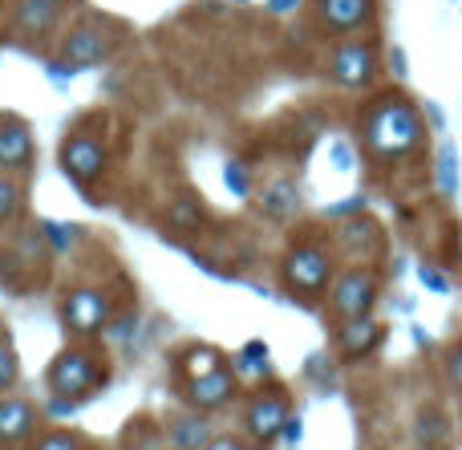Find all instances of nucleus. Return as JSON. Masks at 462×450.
I'll return each instance as SVG.
<instances>
[{
	"mask_svg": "<svg viewBox=\"0 0 462 450\" xmlns=\"http://www.w3.org/2000/svg\"><path fill=\"white\" fill-rule=\"evenodd\" d=\"M260 207H263V216L268 219H288L296 207H300V195H296V187L288 183V179H276V183L263 187Z\"/></svg>",
	"mask_w": 462,
	"mask_h": 450,
	"instance_id": "obj_17",
	"label": "nucleus"
},
{
	"mask_svg": "<svg viewBox=\"0 0 462 450\" xmlns=\"http://www.w3.org/2000/svg\"><path fill=\"white\" fill-rule=\"evenodd\" d=\"M239 5H247V0H239Z\"/></svg>",
	"mask_w": 462,
	"mask_h": 450,
	"instance_id": "obj_36",
	"label": "nucleus"
},
{
	"mask_svg": "<svg viewBox=\"0 0 462 450\" xmlns=\"http://www.w3.org/2000/svg\"><path fill=\"white\" fill-rule=\"evenodd\" d=\"M390 69L398 73V78H406V57H402V49H390Z\"/></svg>",
	"mask_w": 462,
	"mask_h": 450,
	"instance_id": "obj_31",
	"label": "nucleus"
},
{
	"mask_svg": "<svg viewBox=\"0 0 462 450\" xmlns=\"http://www.w3.org/2000/svg\"><path fill=\"white\" fill-rule=\"evenodd\" d=\"M231 373H236L239 381L268 378V345H263V341H247V345L236 354V362H231Z\"/></svg>",
	"mask_w": 462,
	"mask_h": 450,
	"instance_id": "obj_18",
	"label": "nucleus"
},
{
	"mask_svg": "<svg viewBox=\"0 0 462 450\" xmlns=\"http://www.w3.org/2000/svg\"><path fill=\"white\" fill-rule=\"evenodd\" d=\"M414 443L422 450H447L450 446V418L439 406H422L414 418Z\"/></svg>",
	"mask_w": 462,
	"mask_h": 450,
	"instance_id": "obj_15",
	"label": "nucleus"
},
{
	"mask_svg": "<svg viewBox=\"0 0 462 450\" xmlns=\"http://www.w3.org/2000/svg\"><path fill=\"white\" fill-rule=\"evenodd\" d=\"M418 280H422L430 292H450V280L439 272V268H418Z\"/></svg>",
	"mask_w": 462,
	"mask_h": 450,
	"instance_id": "obj_29",
	"label": "nucleus"
},
{
	"mask_svg": "<svg viewBox=\"0 0 462 450\" xmlns=\"http://www.w3.org/2000/svg\"><path fill=\"white\" fill-rule=\"evenodd\" d=\"M374 300H377V276L369 268H353L333 284L328 308H333L337 321H357V317H369Z\"/></svg>",
	"mask_w": 462,
	"mask_h": 450,
	"instance_id": "obj_4",
	"label": "nucleus"
},
{
	"mask_svg": "<svg viewBox=\"0 0 462 450\" xmlns=\"http://www.w3.org/2000/svg\"><path fill=\"white\" fill-rule=\"evenodd\" d=\"M32 162V134L21 118H0V170L13 175Z\"/></svg>",
	"mask_w": 462,
	"mask_h": 450,
	"instance_id": "obj_9",
	"label": "nucleus"
},
{
	"mask_svg": "<svg viewBox=\"0 0 462 450\" xmlns=\"http://www.w3.org/2000/svg\"><path fill=\"white\" fill-rule=\"evenodd\" d=\"M13 381H16V357L8 354L5 345H0V394H5V390L13 386Z\"/></svg>",
	"mask_w": 462,
	"mask_h": 450,
	"instance_id": "obj_28",
	"label": "nucleus"
},
{
	"mask_svg": "<svg viewBox=\"0 0 462 450\" xmlns=\"http://www.w3.org/2000/svg\"><path fill=\"white\" fill-rule=\"evenodd\" d=\"M53 21H57V8H49V5H37V0H21L16 5V29H24V32H49Z\"/></svg>",
	"mask_w": 462,
	"mask_h": 450,
	"instance_id": "obj_20",
	"label": "nucleus"
},
{
	"mask_svg": "<svg viewBox=\"0 0 462 450\" xmlns=\"http://www.w3.org/2000/svg\"><path fill=\"white\" fill-rule=\"evenodd\" d=\"M369 8H374V0H317L320 24L333 32L361 29V24L369 21Z\"/></svg>",
	"mask_w": 462,
	"mask_h": 450,
	"instance_id": "obj_13",
	"label": "nucleus"
},
{
	"mask_svg": "<svg viewBox=\"0 0 462 450\" xmlns=\"http://www.w3.org/2000/svg\"><path fill=\"white\" fill-rule=\"evenodd\" d=\"M328 276H333V264H328V256L320 248H312V243H300V248H292L284 256V284L296 297H317L328 284Z\"/></svg>",
	"mask_w": 462,
	"mask_h": 450,
	"instance_id": "obj_5",
	"label": "nucleus"
},
{
	"mask_svg": "<svg viewBox=\"0 0 462 450\" xmlns=\"http://www.w3.org/2000/svg\"><path fill=\"white\" fill-rule=\"evenodd\" d=\"M110 317H114L110 297L97 289H73V292H65V300H61V321L69 325V333H78V337H94V333L110 329Z\"/></svg>",
	"mask_w": 462,
	"mask_h": 450,
	"instance_id": "obj_3",
	"label": "nucleus"
},
{
	"mask_svg": "<svg viewBox=\"0 0 462 450\" xmlns=\"http://www.w3.org/2000/svg\"><path fill=\"white\" fill-rule=\"evenodd\" d=\"M61 170L73 179V183H94L106 170V146L89 134H69L61 142Z\"/></svg>",
	"mask_w": 462,
	"mask_h": 450,
	"instance_id": "obj_6",
	"label": "nucleus"
},
{
	"mask_svg": "<svg viewBox=\"0 0 462 450\" xmlns=\"http://www.w3.org/2000/svg\"><path fill=\"white\" fill-rule=\"evenodd\" d=\"M224 179H227V191L236 195V199H247V195H252V175H247V167L239 159H231L224 167Z\"/></svg>",
	"mask_w": 462,
	"mask_h": 450,
	"instance_id": "obj_23",
	"label": "nucleus"
},
{
	"mask_svg": "<svg viewBox=\"0 0 462 450\" xmlns=\"http://www.w3.org/2000/svg\"><path fill=\"white\" fill-rule=\"evenodd\" d=\"M284 422H288L284 394H260L252 406H247V430H252L260 443H272V438L284 430Z\"/></svg>",
	"mask_w": 462,
	"mask_h": 450,
	"instance_id": "obj_11",
	"label": "nucleus"
},
{
	"mask_svg": "<svg viewBox=\"0 0 462 450\" xmlns=\"http://www.w3.org/2000/svg\"><path fill=\"white\" fill-rule=\"evenodd\" d=\"M447 381L462 394V345H455L447 354Z\"/></svg>",
	"mask_w": 462,
	"mask_h": 450,
	"instance_id": "obj_27",
	"label": "nucleus"
},
{
	"mask_svg": "<svg viewBox=\"0 0 462 450\" xmlns=\"http://www.w3.org/2000/svg\"><path fill=\"white\" fill-rule=\"evenodd\" d=\"M426 114H430V122H434V126H442V110H439V106H426Z\"/></svg>",
	"mask_w": 462,
	"mask_h": 450,
	"instance_id": "obj_34",
	"label": "nucleus"
},
{
	"mask_svg": "<svg viewBox=\"0 0 462 450\" xmlns=\"http://www.w3.org/2000/svg\"><path fill=\"white\" fill-rule=\"evenodd\" d=\"M32 450H81V443L69 435V430H49V435L37 438V446Z\"/></svg>",
	"mask_w": 462,
	"mask_h": 450,
	"instance_id": "obj_26",
	"label": "nucleus"
},
{
	"mask_svg": "<svg viewBox=\"0 0 462 450\" xmlns=\"http://www.w3.org/2000/svg\"><path fill=\"white\" fill-rule=\"evenodd\" d=\"M167 443L175 446V450H208V446H211V427H208V418H203V414H191V418L171 422Z\"/></svg>",
	"mask_w": 462,
	"mask_h": 450,
	"instance_id": "obj_16",
	"label": "nucleus"
},
{
	"mask_svg": "<svg viewBox=\"0 0 462 450\" xmlns=\"http://www.w3.org/2000/svg\"><path fill=\"white\" fill-rule=\"evenodd\" d=\"M349 211H361V199H345L341 207L328 211V219H341V216H349Z\"/></svg>",
	"mask_w": 462,
	"mask_h": 450,
	"instance_id": "obj_30",
	"label": "nucleus"
},
{
	"mask_svg": "<svg viewBox=\"0 0 462 450\" xmlns=\"http://www.w3.org/2000/svg\"><path fill=\"white\" fill-rule=\"evenodd\" d=\"M328 69H333V81L341 89H365L377 73V61H374V53H369V45L345 41V45L333 49V65H328Z\"/></svg>",
	"mask_w": 462,
	"mask_h": 450,
	"instance_id": "obj_7",
	"label": "nucleus"
},
{
	"mask_svg": "<svg viewBox=\"0 0 462 450\" xmlns=\"http://www.w3.org/2000/svg\"><path fill=\"white\" fill-rule=\"evenodd\" d=\"M106 57V37L94 29V24H78V29L65 37L61 45V61L73 65V69H81V65H94Z\"/></svg>",
	"mask_w": 462,
	"mask_h": 450,
	"instance_id": "obj_14",
	"label": "nucleus"
},
{
	"mask_svg": "<svg viewBox=\"0 0 462 450\" xmlns=\"http://www.w3.org/2000/svg\"><path fill=\"white\" fill-rule=\"evenodd\" d=\"M382 345V325L374 317H357V321H341V333H337V349H341L345 362H361L374 349Z\"/></svg>",
	"mask_w": 462,
	"mask_h": 450,
	"instance_id": "obj_10",
	"label": "nucleus"
},
{
	"mask_svg": "<svg viewBox=\"0 0 462 450\" xmlns=\"http://www.w3.org/2000/svg\"><path fill=\"white\" fill-rule=\"evenodd\" d=\"M439 191L442 195L458 191V170H455V151L450 146H442V154H439Z\"/></svg>",
	"mask_w": 462,
	"mask_h": 450,
	"instance_id": "obj_25",
	"label": "nucleus"
},
{
	"mask_svg": "<svg viewBox=\"0 0 462 450\" xmlns=\"http://www.w3.org/2000/svg\"><path fill=\"white\" fill-rule=\"evenodd\" d=\"M41 232H45V248H53V252H69V243H73V235H78V227H69V224H53V219H45V224H41Z\"/></svg>",
	"mask_w": 462,
	"mask_h": 450,
	"instance_id": "obj_24",
	"label": "nucleus"
},
{
	"mask_svg": "<svg viewBox=\"0 0 462 450\" xmlns=\"http://www.w3.org/2000/svg\"><path fill=\"white\" fill-rule=\"evenodd\" d=\"M97 381H102L97 357L86 354V349H65L49 365V390L57 398H86L89 390H97Z\"/></svg>",
	"mask_w": 462,
	"mask_h": 450,
	"instance_id": "obj_2",
	"label": "nucleus"
},
{
	"mask_svg": "<svg viewBox=\"0 0 462 450\" xmlns=\"http://www.w3.org/2000/svg\"><path fill=\"white\" fill-rule=\"evenodd\" d=\"M333 154H337V167H349V151H345V146H333Z\"/></svg>",
	"mask_w": 462,
	"mask_h": 450,
	"instance_id": "obj_33",
	"label": "nucleus"
},
{
	"mask_svg": "<svg viewBox=\"0 0 462 450\" xmlns=\"http://www.w3.org/2000/svg\"><path fill=\"white\" fill-rule=\"evenodd\" d=\"M37 5H49V8H57V5H65V0H37Z\"/></svg>",
	"mask_w": 462,
	"mask_h": 450,
	"instance_id": "obj_35",
	"label": "nucleus"
},
{
	"mask_svg": "<svg viewBox=\"0 0 462 450\" xmlns=\"http://www.w3.org/2000/svg\"><path fill=\"white\" fill-rule=\"evenodd\" d=\"M296 5H300V0H268V8H272V13H292Z\"/></svg>",
	"mask_w": 462,
	"mask_h": 450,
	"instance_id": "obj_32",
	"label": "nucleus"
},
{
	"mask_svg": "<svg viewBox=\"0 0 462 450\" xmlns=\"http://www.w3.org/2000/svg\"><path fill=\"white\" fill-rule=\"evenodd\" d=\"M179 370L187 373V381L208 378V373L224 370V354H219V349H211V345H191L183 357H179Z\"/></svg>",
	"mask_w": 462,
	"mask_h": 450,
	"instance_id": "obj_19",
	"label": "nucleus"
},
{
	"mask_svg": "<svg viewBox=\"0 0 462 450\" xmlns=\"http://www.w3.org/2000/svg\"><path fill=\"white\" fill-rule=\"evenodd\" d=\"M365 146L377 154V159H402L410 154L418 142H422V122H418L414 106L402 102V97H385L374 110L365 114Z\"/></svg>",
	"mask_w": 462,
	"mask_h": 450,
	"instance_id": "obj_1",
	"label": "nucleus"
},
{
	"mask_svg": "<svg viewBox=\"0 0 462 450\" xmlns=\"http://www.w3.org/2000/svg\"><path fill=\"white\" fill-rule=\"evenodd\" d=\"M236 386H239L236 373H227V370L208 373V378L187 381V402H191V410H199V414L224 410L231 398H236Z\"/></svg>",
	"mask_w": 462,
	"mask_h": 450,
	"instance_id": "obj_8",
	"label": "nucleus"
},
{
	"mask_svg": "<svg viewBox=\"0 0 462 450\" xmlns=\"http://www.w3.org/2000/svg\"><path fill=\"white\" fill-rule=\"evenodd\" d=\"M16 216H21V187L8 175H0V227L13 224Z\"/></svg>",
	"mask_w": 462,
	"mask_h": 450,
	"instance_id": "obj_22",
	"label": "nucleus"
},
{
	"mask_svg": "<svg viewBox=\"0 0 462 450\" xmlns=\"http://www.w3.org/2000/svg\"><path fill=\"white\" fill-rule=\"evenodd\" d=\"M167 224L175 227V232H199V227H203V207L183 195V199H175L167 207Z\"/></svg>",
	"mask_w": 462,
	"mask_h": 450,
	"instance_id": "obj_21",
	"label": "nucleus"
},
{
	"mask_svg": "<svg viewBox=\"0 0 462 450\" xmlns=\"http://www.w3.org/2000/svg\"><path fill=\"white\" fill-rule=\"evenodd\" d=\"M37 430V410L21 398H0V446H21Z\"/></svg>",
	"mask_w": 462,
	"mask_h": 450,
	"instance_id": "obj_12",
	"label": "nucleus"
}]
</instances>
